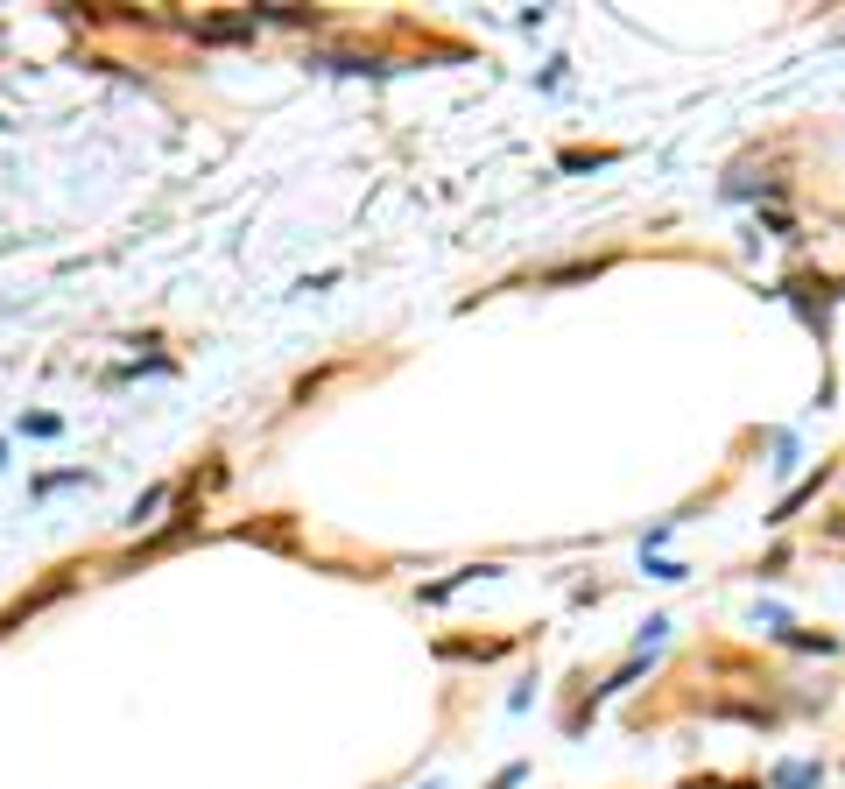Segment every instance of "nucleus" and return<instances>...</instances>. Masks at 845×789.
Listing matches in <instances>:
<instances>
[{
	"label": "nucleus",
	"mask_w": 845,
	"mask_h": 789,
	"mask_svg": "<svg viewBox=\"0 0 845 789\" xmlns=\"http://www.w3.org/2000/svg\"><path fill=\"white\" fill-rule=\"evenodd\" d=\"M254 36V14H205L198 22V43H247Z\"/></svg>",
	"instance_id": "1"
}]
</instances>
